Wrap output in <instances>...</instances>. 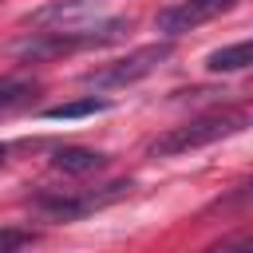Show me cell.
I'll return each instance as SVG.
<instances>
[{"label":"cell","mask_w":253,"mask_h":253,"mask_svg":"<svg viewBox=\"0 0 253 253\" xmlns=\"http://www.w3.org/2000/svg\"><path fill=\"white\" fill-rule=\"evenodd\" d=\"M103 0H47L43 8H36L32 16H28V24H36V28H71V24H79V16L83 12H91V8H99Z\"/></svg>","instance_id":"obj_6"},{"label":"cell","mask_w":253,"mask_h":253,"mask_svg":"<svg viewBox=\"0 0 253 253\" xmlns=\"http://www.w3.org/2000/svg\"><path fill=\"white\" fill-rule=\"evenodd\" d=\"M134 28L130 16H103L99 24H71V28H51V32H28L24 40L8 43L12 59L24 63H43V59H59V55H75V51H91V47H111L119 43L126 32Z\"/></svg>","instance_id":"obj_1"},{"label":"cell","mask_w":253,"mask_h":253,"mask_svg":"<svg viewBox=\"0 0 253 253\" xmlns=\"http://www.w3.org/2000/svg\"><path fill=\"white\" fill-rule=\"evenodd\" d=\"M206 253H253V237H249V229H237V233L221 237L217 245H210Z\"/></svg>","instance_id":"obj_12"},{"label":"cell","mask_w":253,"mask_h":253,"mask_svg":"<svg viewBox=\"0 0 253 253\" xmlns=\"http://www.w3.org/2000/svg\"><path fill=\"white\" fill-rule=\"evenodd\" d=\"M170 59V43H146V47H134L130 55L123 59H111L95 71H83L79 75V87L83 91H115V87H130L138 79H146L158 63Z\"/></svg>","instance_id":"obj_3"},{"label":"cell","mask_w":253,"mask_h":253,"mask_svg":"<svg viewBox=\"0 0 253 253\" xmlns=\"http://www.w3.org/2000/svg\"><path fill=\"white\" fill-rule=\"evenodd\" d=\"M249 63H253V47H249V40L229 43V47H217V51H210V55H206V71H213V75H225V71H245Z\"/></svg>","instance_id":"obj_9"},{"label":"cell","mask_w":253,"mask_h":253,"mask_svg":"<svg viewBox=\"0 0 253 253\" xmlns=\"http://www.w3.org/2000/svg\"><path fill=\"white\" fill-rule=\"evenodd\" d=\"M233 4H241V0H182V4L162 8V12L154 16V28H158L162 36H182V32H194V28L210 24V20H217V16L229 12Z\"/></svg>","instance_id":"obj_5"},{"label":"cell","mask_w":253,"mask_h":253,"mask_svg":"<svg viewBox=\"0 0 253 253\" xmlns=\"http://www.w3.org/2000/svg\"><path fill=\"white\" fill-rule=\"evenodd\" d=\"M249 123V111L245 107H221V111H210V115H198L182 126H170L166 134H158L146 154L150 158H174V154H190V150H202L217 138H229L237 130H245Z\"/></svg>","instance_id":"obj_2"},{"label":"cell","mask_w":253,"mask_h":253,"mask_svg":"<svg viewBox=\"0 0 253 253\" xmlns=\"http://www.w3.org/2000/svg\"><path fill=\"white\" fill-rule=\"evenodd\" d=\"M36 95H40V79L36 75H24V71L0 75V115H16V111L32 107Z\"/></svg>","instance_id":"obj_7"},{"label":"cell","mask_w":253,"mask_h":253,"mask_svg":"<svg viewBox=\"0 0 253 253\" xmlns=\"http://www.w3.org/2000/svg\"><path fill=\"white\" fill-rule=\"evenodd\" d=\"M4 162H8V146L0 142V166H4Z\"/></svg>","instance_id":"obj_13"},{"label":"cell","mask_w":253,"mask_h":253,"mask_svg":"<svg viewBox=\"0 0 253 253\" xmlns=\"http://www.w3.org/2000/svg\"><path fill=\"white\" fill-rule=\"evenodd\" d=\"M51 166L59 170V174H95V170H103L107 166V154L103 150H91V146H59L55 154H51Z\"/></svg>","instance_id":"obj_8"},{"label":"cell","mask_w":253,"mask_h":253,"mask_svg":"<svg viewBox=\"0 0 253 253\" xmlns=\"http://www.w3.org/2000/svg\"><path fill=\"white\" fill-rule=\"evenodd\" d=\"M130 194V182L119 178V182H107V186H95V190H63V194H40L36 198V210L51 221H79L95 210H107L115 202H123Z\"/></svg>","instance_id":"obj_4"},{"label":"cell","mask_w":253,"mask_h":253,"mask_svg":"<svg viewBox=\"0 0 253 253\" xmlns=\"http://www.w3.org/2000/svg\"><path fill=\"white\" fill-rule=\"evenodd\" d=\"M36 241H40V233L32 225H0V253H24Z\"/></svg>","instance_id":"obj_11"},{"label":"cell","mask_w":253,"mask_h":253,"mask_svg":"<svg viewBox=\"0 0 253 253\" xmlns=\"http://www.w3.org/2000/svg\"><path fill=\"white\" fill-rule=\"evenodd\" d=\"M111 111L107 99H95V95H83V99H71V103H59V107H47L43 119H87V115H103Z\"/></svg>","instance_id":"obj_10"}]
</instances>
